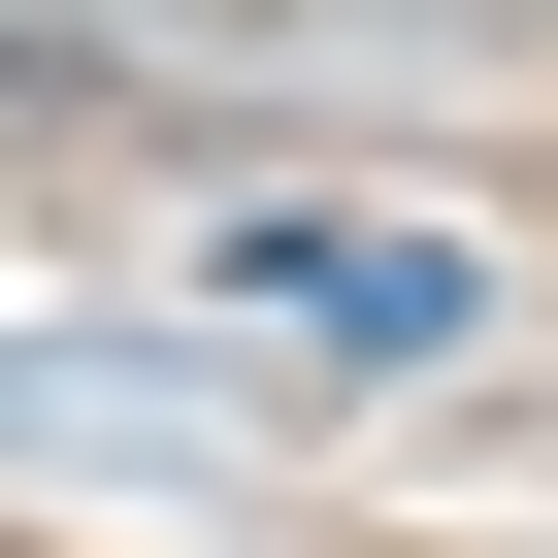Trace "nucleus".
<instances>
[{
  "label": "nucleus",
  "mask_w": 558,
  "mask_h": 558,
  "mask_svg": "<svg viewBox=\"0 0 558 558\" xmlns=\"http://www.w3.org/2000/svg\"><path fill=\"white\" fill-rule=\"evenodd\" d=\"M230 296L296 329V362H460V329H493V263L395 230V197H263V230H230Z\"/></svg>",
  "instance_id": "1"
}]
</instances>
